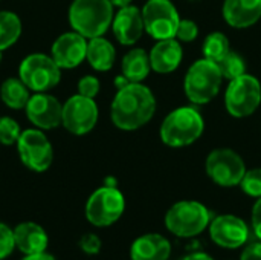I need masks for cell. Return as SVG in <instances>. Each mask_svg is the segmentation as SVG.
Listing matches in <instances>:
<instances>
[{
  "label": "cell",
  "mask_w": 261,
  "mask_h": 260,
  "mask_svg": "<svg viewBox=\"0 0 261 260\" xmlns=\"http://www.w3.org/2000/svg\"><path fill=\"white\" fill-rule=\"evenodd\" d=\"M156 112L153 92L141 83H128L113 98L110 116L121 130H136L145 126Z\"/></svg>",
  "instance_id": "obj_1"
},
{
  "label": "cell",
  "mask_w": 261,
  "mask_h": 260,
  "mask_svg": "<svg viewBox=\"0 0 261 260\" xmlns=\"http://www.w3.org/2000/svg\"><path fill=\"white\" fill-rule=\"evenodd\" d=\"M206 173L220 187H236L242 182L246 167L237 152L216 149L206 158Z\"/></svg>",
  "instance_id": "obj_9"
},
{
  "label": "cell",
  "mask_w": 261,
  "mask_h": 260,
  "mask_svg": "<svg viewBox=\"0 0 261 260\" xmlns=\"http://www.w3.org/2000/svg\"><path fill=\"white\" fill-rule=\"evenodd\" d=\"M242 260H261V241L249 244L242 253Z\"/></svg>",
  "instance_id": "obj_33"
},
{
  "label": "cell",
  "mask_w": 261,
  "mask_h": 260,
  "mask_svg": "<svg viewBox=\"0 0 261 260\" xmlns=\"http://www.w3.org/2000/svg\"><path fill=\"white\" fill-rule=\"evenodd\" d=\"M199 34V28L193 20H180L177 31H176V37L180 41H194L197 38Z\"/></svg>",
  "instance_id": "obj_30"
},
{
  "label": "cell",
  "mask_w": 261,
  "mask_h": 260,
  "mask_svg": "<svg viewBox=\"0 0 261 260\" xmlns=\"http://www.w3.org/2000/svg\"><path fill=\"white\" fill-rule=\"evenodd\" d=\"M61 67L44 54L28 55L18 67L20 80L34 92H47L61 80Z\"/></svg>",
  "instance_id": "obj_6"
},
{
  "label": "cell",
  "mask_w": 261,
  "mask_h": 260,
  "mask_svg": "<svg viewBox=\"0 0 261 260\" xmlns=\"http://www.w3.org/2000/svg\"><path fill=\"white\" fill-rule=\"evenodd\" d=\"M180 260H214L211 256L205 254V253H194V254H188Z\"/></svg>",
  "instance_id": "obj_35"
},
{
  "label": "cell",
  "mask_w": 261,
  "mask_h": 260,
  "mask_svg": "<svg viewBox=\"0 0 261 260\" xmlns=\"http://www.w3.org/2000/svg\"><path fill=\"white\" fill-rule=\"evenodd\" d=\"M99 92V81L98 78L92 77V75H87V77H83L80 81H78V93L80 95H84V97H89V98H95Z\"/></svg>",
  "instance_id": "obj_31"
},
{
  "label": "cell",
  "mask_w": 261,
  "mask_h": 260,
  "mask_svg": "<svg viewBox=\"0 0 261 260\" xmlns=\"http://www.w3.org/2000/svg\"><path fill=\"white\" fill-rule=\"evenodd\" d=\"M223 17L232 28H249L261 18V0H225Z\"/></svg>",
  "instance_id": "obj_17"
},
{
  "label": "cell",
  "mask_w": 261,
  "mask_h": 260,
  "mask_svg": "<svg viewBox=\"0 0 261 260\" xmlns=\"http://www.w3.org/2000/svg\"><path fill=\"white\" fill-rule=\"evenodd\" d=\"M15 247L14 231L5 224H0V260L8 257Z\"/></svg>",
  "instance_id": "obj_29"
},
{
  "label": "cell",
  "mask_w": 261,
  "mask_h": 260,
  "mask_svg": "<svg viewBox=\"0 0 261 260\" xmlns=\"http://www.w3.org/2000/svg\"><path fill=\"white\" fill-rule=\"evenodd\" d=\"M14 239L15 247L26 256L44 253L47 248L46 231L34 222H24L17 225L14 230Z\"/></svg>",
  "instance_id": "obj_20"
},
{
  "label": "cell",
  "mask_w": 261,
  "mask_h": 260,
  "mask_svg": "<svg viewBox=\"0 0 261 260\" xmlns=\"http://www.w3.org/2000/svg\"><path fill=\"white\" fill-rule=\"evenodd\" d=\"M110 3L118 8H124V6H128L132 3V0H110Z\"/></svg>",
  "instance_id": "obj_38"
},
{
  "label": "cell",
  "mask_w": 261,
  "mask_h": 260,
  "mask_svg": "<svg viewBox=\"0 0 261 260\" xmlns=\"http://www.w3.org/2000/svg\"><path fill=\"white\" fill-rule=\"evenodd\" d=\"M252 228L257 238L261 241V198H258V201L252 208Z\"/></svg>",
  "instance_id": "obj_34"
},
{
  "label": "cell",
  "mask_w": 261,
  "mask_h": 260,
  "mask_svg": "<svg viewBox=\"0 0 261 260\" xmlns=\"http://www.w3.org/2000/svg\"><path fill=\"white\" fill-rule=\"evenodd\" d=\"M98 121V106L93 98L73 95L63 104V126L73 135L89 133Z\"/></svg>",
  "instance_id": "obj_12"
},
{
  "label": "cell",
  "mask_w": 261,
  "mask_h": 260,
  "mask_svg": "<svg viewBox=\"0 0 261 260\" xmlns=\"http://www.w3.org/2000/svg\"><path fill=\"white\" fill-rule=\"evenodd\" d=\"M128 83H130V81H128L124 75H119V77H116V78H115V86L118 87V90H119V89H122V87H125Z\"/></svg>",
  "instance_id": "obj_37"
},
{
  "label": "cell",
  "mask_w": 261,
  "mask_h": 260,
  "mask_svg": "<svg viewBox=\"0 0 261 260\" xmlns=\"http://www.w3.org/2000/svg\"><path fill=\"white\" fill-rule=\"evenodd\" d=\"M170 242L161 234H145L138 238L130 250L132 260H168Z\"/></svg>",
  "instance_id": "obj_19"
},
{
  "label": "cell",
  "mask_w": 261,
  "mask_h": 260,
  "mask_svg": "<svg viewBox=\"0 0 261 260\" xmlns=\"http://www.w3.org/2000/svg\"><path fill=\"white\" fill-rule=\"evenodd\" d=\"M86 58L95 70L106 72L113 67L116 52H115L113 44L109 40L102 37H95V38H90V41L87 43Z\"/></svg>",
  "instance_id": "obj_21"
},
{
  "label": "cell",
  "mask_w": 261,
  "mask_h": 260,
  "mask_svg": "<svg viewBox=\"0 0 261 260\" xmlns=\"http://www.w3.org/2000/svg\"><path fill=\"white\" fill-rule=\"evenodd\" d=\"M2 101L11 109H23L29 101V87L20 78H8L0 87Z\"/></svg>",
  "instance_id": "obj_23"
},
{
  "label": "cell",
  "mask_w": 261,
  "mask_h": 260,
  "mask_svg": "<svg viewBox=\"0 0 261 260\" xmlns=\"http://www.w3.org/2000/svg\"><path fill=\"white\" fill-rule=\"evenodd\" d=\"M211 224L210 210L196 201L176 202L165 216L167 228L179 238H194Z\"/></svg>",
  "instance_id": "obj_5"
},
{
  "label": "cell",
  "mask_w": 261,
  "mask_h": 260,
  "mask_svg": "<svg viewBox=\"0 0 261 260\" xmlns=\"http://www.w3.org/2000/svg\"><path fill=\"white\" fill-rule=\"evenodd\" d=\"M69 21L73 31L86 38L102 37L113 21V5L110 0H73Z\"/></svg>",
  "instance_id": "obj_2"
},
{
  "label": "cell",
  "mask_w": 261,
  "mask_h": 260,
  "mask_svg": "<svg viewBox=\"0 0 261 260\" xmlns=\"http://www.w3.org/2000/svg\"><path fill=\"white\" fill-rule=\"evenodd\" d=\"M0 61H2V51H0Z\"/></svg>",
  "instance_id": "obj_39"
},
{
  "label": "cell",
  "mask_w": 261,
  "mask_h": 260,
  "mask_svg": "<svg viewBox=\"0 0 261 260\" xmlns=\"http://www.w3.org/2000/svg\"><path fill=\"white\" fill-rule=\"evenodd\" d=\"M182 61L180 43L174 38L159 40L150 52L151 69L158 74H170Z\"/></svg>",
  "instance_id": "obj_18"
},
{
  "label": "cell",
  "mask_w": 261,
  "mask_h": 260,
  "mask_svg": "<svg viewBox=\"0 0 261 260\" xmlns=\"http://www.w3.org/2000/svg\"><path fill=\"white\" fill-rule=\"evenodd\" d=\"M240 185L246 195L252 198H261V169H252L246 172Z\"/></svg>",
  "instance_id": "obj_28"
},
{
  "label": "cell",
  "mask_w": 261,
  "mask_h": 260,
  "mask_svg": "<svg viewBox=\"0 0 261 260\" xmlns=\"http://www.w3.org/2000/svg\"><path fill=\"white\" fill-rule=\"evenodd\" d=\"M222 80L223 77L217 63L206 58L197 60L185 75V95L194 104H206L219 93Z\"/></svg>",
  "instance_id": "obj_4"
},
{
  "label": "cell",
  "mask_w": 261,
  "mask_h": 260,
  "mask_svg": "<svg viewBox=\"0 0 261 260\" xmlns=\"http://www.w3.org/2000/svg\"><path fill=\"white\" fill-rule=\"evenodd\" d=\"M87 55V41L78 32H66L52 44V58L63 69L76 67Z\"/></svg>",
  "instance_id": "obj_15"
},
{
  "label": "cell",
  "mask_w": 261,
  "mask_h": 260,
  "mask_svg": "<svg viewBox=\"0 0 261 260\" xmlns=\"http://www.w3.org/2000/svg\"><path fill=\"white\" fill-rule=\"evenodd\" d=\"M23 260H55L50 254L47 253H38V254H31V256H26Z\"/></svg>",
  "instance_id": "obj_36"
},
{
  "label": "cell",
  "mask_w": 261,
  "mask_h": 260,
  "mask_svg": "<svg viewBox=\"0 0 261 260\" xmlns=\"http://www.w3.org/2000/svg\"><path fill=\"white\" fill-rule=\"evenodd\" d=\"M203 118L194 107H179L167 115L161 126V139L170 147H185L203 133Z\"/></svg>",
  "instance_id": "obj_3"
},
{
  "label": "cell",
  "mask_w": 261,
  "mask_h": 260,
  "mask_svg": "<svg viewBox=\"0 0 261 260\" xmlns=\"http://www.w3.org/2000/svg\"><path fill=\"white\" fill-rule=\"evenodd\" d=\"M261 103V86L260 81L245 74L236 80H231L226 95H225V104L229 115L236 118H245L252 115Z\"/></svg>",
  "instance_id": "obj_7"
},
{
  "label": "cell",
  "mask_w": 261,
  "mask_h": 260,
  "mask_svg": "<svg viewBox=\"0 0 261 260\" xmlns=\"http://www.w3.org/2000/svg\"><path fill=\"white\" fill-rule=\"evenodd\" d=\"M211 239L223 248H239L246 244L249 238V230L245 221L232 215L217 216L210 224Z\"/></svg>",
  "instance_id": "obj_14"
},
{
  "label": "cell",
  "mask_w": 261,
  "mask_h": 260,
  "mask_svg": "<svg viewBox=\"0 0 261 260\" xmlns=\"http://www.w3.org/2000/svg\"><path fill=\"white\" fill-rule=\"evenodd\" d=\"M80 247L84 253L93 256V254H98L99 250H101V241L96 234H86L81 238L80 241Z\"/></svg>",
  "instance_id": "obj_32"
},
{
  "label": "cell",
  "mask_w": 261,
  "mask_h": 260,
  "mask_svg": "<svg viewBox=\"0 0 261 260\" xmlns=\"http://www.w3.org/2000/svg\"><path fill=\"white\" fill-rule=\"evenodd\" d=\"M203 57L206 60H211L214 63H219L229 51V40L222 32H213L210 34L203 41Z\"/></svg>",
  "instance_id": "obj_25"
},
{
  "label": "cell",
  "mask_w": 261,
  "mask_h": 260,
  "mask_svg": "<svg viewBox=\"0 0 261 260\" xmlns=\"http://www.w3.org/2000/svg\"><path fill=\"white\" fill-rule=\"evenodd\" d=\"M26 115L35 127L50 130L63 123V104L46 92H37L26 104Z\"/></svg>",
  "instance_id": "obj_13"
},
{
  "label": "cell",
  "mask_w": 261,
  "mask_h": 260,
  "mask_svg": "<svg viewBox=\"0 0 261 260\" xmlns=\"http://www.w3.org/2000/svg\"><path fill=\"white\" fill-rule=\"evenodd\" d=\"M125 201L116 187L104 185L93 192L86 205L87 221L95 227H109L124 213Z\"/></svg>",
  "instance_id": "obj_8"
},
{
  "label": "cell",
  "mask_w": 261,
  "mask_h": 260,
  "mask_svg": "<svg viewBox=\"0 0 261 260\" xmlns=\"http://www.w3.org/2000/svg\"><path fill=\"white\" fill-rule=\"evenodd\" d=\"M220 72H222V77L226 78V80H236L242 75L246 74V64H245V60L237 54V52H232L229 51L219 63H217Z\"/></svg>",
  "instance_id": "obj_26"
},
{
  "label": "cell",
  "mask_w": 261,
  "mask_h": 260,
  "mask_svg": "<svg viewBox=\"0 0 261 260\" xmlns=\"http://www.w3.org/2000/svg\"><path fill=\"white\" fill-rule=\"evenodd\" d=\"M150 55L144 49H133L122 58V75L130 83H141L150 74Z\"/></svg>",
  "instance_id": "obj_22"
},
{
  "label": "cell",
  "mask_w": 261,
  "mask_h": 260,
  "mask_svg": "<svg viewBox=\"0 0 261 260\" xmlns=\"http://www.w3.org/2000/svg\"><path fill=\"white\" fill-rule=\"evenodd\" d=\"M17 149L21 162L34 172H44L52 164V146L44 133L37 129L21 132L17 141Z\"/></svg>",
  "instance_id": "obj_11"
},
{
  "label": "cell",
  "mask_w": 261,
  "mask_h": 260,
  "mask_svg": "<svg viewBox=\"0 0 261 260\" xmlns=\"http://www.w3.org/2000/svg\"><path fill=\"white\" fill-rule=\"evenodd\" d=\"M21 34V21L11 11H0V51L12 46Z\"/></svg>",
  "instance_id": "obj_24"
},
{
  "label": "cell",
  "mask_w": 261,
  "mask_h": 260,
  "mask_svg": "<svg viewBox=\"0 0 261 260\" xmlns=\"http://www.w3.org/2000/svg\"><path fill=\"white\" fill-rule=\"evenodd\" d=\"M113 34L118 38L121 44H135L145 29L142 12L136 6H124L119 9V12L115 15L113 20Z\"/></svg>",
  "instance_id": "obj_16"
},
{
  "label": "cell",
  "mask_w": 261,
  "mask_h": 260,
  "mask_svg": "<svg viewBox=\"0 0 261 260\" xmlns=\"http://www.w3.org/2000/svg\"><path fill=\"white\" fill-rule=\"evenodd\" d=\"M20 133H21V130L15 120H12L9 116L0 118V144L11 146V144L17 143Z\"/></svg>",
  "instance_id": "obj_27"
},
{
  "label": "cell",
  "mask_w": 261,
  "mask_h": 260,
  "mask_svg": "<svg viewBox=\"0 0 261 260\" xmlns=\"http://www.w3.org/2000/svg\"><path fill=\"white\" fill-rule=\"evenodd\" d=\"M145 31L159 40L174 38L179 26V14L170 0H148L142 9Z\"/></svg>",
  "instance_id": "obj_10"
}]
</instances>
